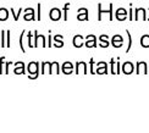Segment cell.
Returning a JSON list of instances; mask_svg holds the SVG:
<instances>
[{
    "mask_svg": "<svg viewBox=\"0 0 149 133\" xmlns=\"http://www.w3.org/2000/svg\"><path fill=\"white\" fill-rule=\"evenodd\" d=\"M10 34H11V32H10V31H6V47H8V48H10V47H11V42H10Z\"/></svg>",
    "mask_w": 149,
    "mask_h": 133,
    "instance_id": "29",
    "label": "cell"
},
{
    "mask_svg": "<svg viewBox=\"0 0 149 133\" xmlns=\"http://www.w3.org/2000/svg\"><path fill=\"white\" fill-rule=\"evenodd\" d=\"M89 65H91V73H95V71L93 70V65H94V60L93 59L89 60Z\"/></svg>",
    "mask_w": 149,
    "mask_h": 133,
    "instance_id": "33",
    "label": "cell"
},
{
    "mask_svg": "<svg viewBox=\"0 0 149 133\" xmlns=\"http://www.w3.org/2000/svg\"><path fill=\"white\" fill-rule=\"evenodd\" d=\"M23 34H24V31H22V33L20 34V48H21V52L22 53H26L24 47H23Z\"/></svg>",
    "mask_w": 149,
    "mask_h": 133,
    "instance_id": "27",
    "label": "cell"
},
{
    "mask_svg": "<svg viewBox=\"0 0 149 133\" xmlns=\"http://www.w3.org/2000/svg\"><path fill=\"white\" fill-rule=\"evenodd\" d=\"M81 68H83L84 70V73H87V65H86V62H83V61L77 62V64H76V71H74V72L78 73Z\"/></svg>",
    "mask_w": 149,
    "mask_h": 133,
    "instance_id": "20",
    "label": "cell"
},
{
    "mask_svg": "<svg viewBox=\"0 0 149 133\" xmlns=\"http://www.w3.org/2000/svg\"><path fill=\"white\" fill-rule=\"evenodd\" d=\"M33 33H34V48H37V47H38V40L42 39L44 36H39L37 31H33Z\"/></svg>",
    "mask_w": 149,
    "mask_h": 133,
    "instance_id": "24",
    "label": "cell"
},
{
    "mask_svg": "<svg viewBox=\"0 0 149 133\" xmlns=\"http://www.w3.org/2000/svg\"><path fill=\"white\" fill-rule=\"evenodd\" d=\"M49 17L52 21H59L61 18V10L59 8H53L49 11Z\"/></svg>",
    "mask_w": 149,
    "mask_h": 133,
    "instance_id": "3",
    "label": "cell"
},
{
    "mask_svg": "<svg viewBox=\"0 0 149 133\" xmlns=\"http://www.w3.org/2000/svg\"><path fill=\"white\" fill-rule=\"evenodd\" d=\"M53 70L55 73H60V67H59V64L56 61L52 62V66H50V71H49V73H53Z\"/></svg>",
    "mask_w": 149,
    "mask_h": 133,
    "instance_id": "21",
    "label": "cell"
},
{
    "mask_svg": "<svg viewBox=\"0 0 149 133\" xmlns=\"http://www.w3.org/2000/svg\"><path fill=\"white\" fill-rule=\"evenodd\" d=\"M111 44H113L114 48H120L123 44V38L120 34H115L113 38H111Z\"/></svg>",
    "mask_w": 149,
    "mask_h": 133,
    "instance_id": "7",
    "label": "cell"
},
{
    "mask_svg": "<svg viewBox=\"0 0 149 133\" xmlns=\"http://www.w3.org/2000/svg\"><path fill=\"white\" fill-rule=\"evenodd\" d=\"M38 66H39V62H37V61L29 62V65H28V72H29V73H34L33 79H37V77H38V75H39Z\"/></svg>",
    "mask_w": 149,
    "mask_h": 133,
    "instance_id": "4",
    "label": "cell"
},
{
    "mask_svg": "<svg viewBox=\"0 0 149 133\" xmlns=\"http://www.w3.org/2000/svg\"><path fill=\"white\" fill-rule=\"evenodd\" d=\"M28 45L31 48L34 47V44H32V33H31V32H28Z\"/></svg>",
    "mask_w": 149,
    "mask_h": 133,
    "instance_id": "30",
    "label": "cell"
},
{
    "mask_svg": "<svg viewBox=\"0 0 149 133\" xmlns=\"http://www.w3.org/2000/svg\"><path fill=\"white\" fill-rule=\"evenodd\" d=\"M99 40H100V47L102 48H107V47H109V37L107 36V34H103V36H100L99 37Z\"/></svg>",
    "mask_w": 149,
    "mask_h": 133,
    "instance_id": "17",
    "label": "cell"
},
{
    "mask_svg": "<svg viewBox=\"0 0 149 133\" xmlns=\"http://www.w3.org/2000/svg\"><path fill=\"white\" fill-rule=\"evenodd\" d=\"M133 70H134V67H133V64L131 61H127V62H125V64L122 65V72L126 73V75L132 73Z\"/></svg>",
    "mask_w": 149,
    "mask_h": 133,
    "instance_id": "10",
    "label": "cell"
},
{
    "mask_svg": "<svg viewBox=\"0 0 149 133\" xmlns=\"http://www.w3.org/2000/svg\"><path fill=\"white\" fill-rule=\"evenodd\" d=\"M69 8H70V3H66L64 5V21H67V12H69Z\"/></svg>",
    "mask_w": 149,
    "mask_h": 133,
    "instance_id": "26",
    "label": "cell"
},
{
    "mask_svg": "<svg viewBox=\"0 0 149 133\" xmlns=\"http://www.w3.org/2000/svg\"><path fill=\"white\" fill-rule=\"evenodd\" d=\"M103 14H109V20L113 21V4L109 5V10H103L102 9V4H98V20L102 21V16Z\"/></svg>",
    "mask_w": 149,
    "mask_h": 133,
    "instance_id": "1",
    "label": "cell"
},
{
    "mask_svg": "<svg viewBox=\"0 0 149 133\" xmlns=\"http://www.w3.org/2000/svg\"><path fill=\"white\" fill-rule=\"evenodd\" d=\"M11 64H14V62H6V70H5V73H6V75L9 73V66H10Z\"/></svg>",
    "mask_w": 149,
    "mask_h": 133,
    "instance_id": "36",
    "label": "cell"
},
{
    "mask_svg": "<svg viewBox=\"0 0 149 133\" xmlns=\"http://www.w3.org/2000/svg\"><path fill=\"white\" fill-rule=\"evenodd\" d=\"M64 37L61 36V34H58V36H55L54 37V45L56 47V48H61V47H64Z\"/></svg>",
    "mask_w": 149,
    "mask_h": 133,
    "instance_id": "14",
    "label": "cell"
},
{
    "mask_svg": "<svg viewBox=\"0 0 149 133\" xmlns=\"http://www.w3.org/2000/svg\"><path fill=\"white\" fill-rule=\"evenodd\" d=\"M52 39H53V38H52V33H50V31H49V37H48V40H49V42H48V47H49V48L53 45V44H52Z\"/></svg>",
    "mask_w": 149,
    "mask_h": 133,
    "instance_id": "34",
    "label": "cell"
},
{
    "mask_svg": "<svg viewBox=\"0 0 149 133\" xmlns=\"http://www.w3.org/2000/svg\"><path fill=\"white\" fill-rule=\"evenodd\" d=\"M5 38H6V31H1V38H0V45H1V48L4 49L6 47V40H5Z\"/></svg>",
    "mask_w": 149,
    "mask_h": 133,
    "instance_id": "22",
    "label": "cell"
},
{
    "mask_svg": "<svg viewBox=\"0 0 149 133\" xmlns=\"http://www.w3.org/2000/svg\"><path fill=\"white\" fill-rule=\"evenodd\" d=\"M110 65H111V73H116V64H115V59H111L110 61Z\"/></svg>",
    "mask_w": 149,
    "mask_h": 133,
    "instance_id": "28",
    "label": "cell"
},
{
    "mask_svg": "<svg viewBox=\"0 0 149 133\" xmlns=\"http://www.w3.org/2000/svg\"><path fill=\"white\" fill-rule=\"evenodd\" d=\"M86 47L87 48H95L97 47V37L94 34H89L86 37Z\"/></svg>",
    "mask_w": 149,
    "mask_h": 133,
    "instance_id": "5",
    "label": "cell"
},
{
    "mask_svg": "<svg viewBox=\"0 0 149 133\" xmlns=\"http://www.w3.org/2000/svg\"><path fill=\"white\" fill-rule=\"evenodd\" d=\"M77 20H78V21H87V20H88V10H87L86 8L78 9Z\"/></svg>",
    "mask_w": 149,
    "mask_h": 133,
    "instance_id": "8",
    "label": "cell"
},
{
    "mask_svg": "<svg viewBox=\"0 0 149 133\" xmlns=\"http://www.w3.org/2000/svg\"><path fill=\"white\" fill-rule=\"evenodd\" d=\"M40 8H42V5L40 4H38V6H37V9H38V16H37V21H40Z\"/></svg>",
    "mask_w": 149,
    "mask_h": 133,
    "instance_id": "32",
    "label": "cell"
},
{
    "mask_svg": "<svg viewBox=\"0 0 149 133\" xmlns=\"http://www.w3.org/2000/svg\"><path fill=\"white\" fill-rule=\"evenodd\" d=\"M97 73H108V68H107V62H98V68H97Z\"/></svg>",
    "mask_w": 149,
    "mask_h": 133,
    "instance_id": "15",
    "label": "cell"
},
{
    "mask_svg": "<svg viewBox=\"0 0 149 133\" xmlns=\"http://www.w3.org/2000/svg\"><path fill=\"white\" fill-rule=\"evenodd\" d=\"M15 73L16 75H24L26 73V71H24V64L22 61H18V62H15Z\"/></svg>",
    "mask_w": 149,
    "mask_h": 133,
    "instance_id": "12",
    "label": "cell"
},
{
    "mask_svg": "<svg viewBox=\"0 0 149 133\" xmlns=\"http://www.w3.org/2000/svg\"><path fill=\"white\" fill-rule=\"evenodd\" d=\"M9 18V11L5 8H0V21H6Z\"/></svg>",
    "mask_w": 149,
    "mask_h": 133,
    "instance_id": "18",
    "label": "cell"
},
{
    "mask_svg": "<svg viewBox=\"0 0 149 133\" xmlns=\"http://www.w3.org/2000/svg\"><path fill=\"white\" fill-rule=\"evenodd\" d=\"M4 60H5V58H4V56H1V58H0V75L3 73V64H4Z\"/></svg>",
    "mask_w": 149,
    "mask_h": 133,
    "instance_id": "31",
    "label": "cell"
},
{
    "mask_svg": "<svg viewBox=\"0 0 149 133\" xmlns=\"http://www.w3.org/2000/svg\"><path fill=\"white\" fill-rule=\"evenodd\" d=\"M139 16H142V20L143 21H147V9L144 8H137L134 9V20L138 21L139 20Z\"/></svg>",
    "mask_w": 149,
    "mask_h": 133,
    "instance_id": "2",
    "label": "cell"
},
{
    "mask_svg": "<svg viewBox=\"0 0 149 133\" xmlns=\"http://www.w3.org/2000/svg\"><path fill=\"white\" fill-rule=\"evenodd\" d=\"M72 70H73V65L71 64L70 61H66L63 64V72L66 73V75H70L72 73Z\"/></svg>",
    "mask_w": 149,
    "mask_h": 133,
    "instance_id": "13",
    "label": "cell"
},
{
    "mask_svg": "<svg viewBox=\"0 0 149 133\" xmlns=\"http://www.w3.org/2000/svg\"><path fill=\"white\" fill-rule=\"evenodd\" d=\"M24 20L26 21H34V20H37L36 18V16H34V10L32 9V8H27L26 10H24Z\"/></svg>",
    "mask_w": 149,
    "mask_h": 133,
    "instance_id": "9",
    "label": "cell"
},
{
    "mask_svg": "<svg viewBox=\"0 0 149 133\" xmlns=\"http://www.w3.org/2000/svg\"><path fill=\"white\" fill-rule=\"evenodd\" d=\"M116 73H120V61L117 59V62H116Z\"/></svg>",
    "mask_w": 149,
    "mask_h": 133,
    "instance_id": "35",
    "label": "cell"
},
{
    "mask_svg": "<svg viewBox=\"0 0 149 133\" xmlns=\"http://www.w3.org/2000/svg\"><path fill=\"white\" fill-rule=\"evenodd\" d=\"M141 45L143 48H149V34H144L141 38Z\"/></svg>",
    "mask_w": 149,
    "mask_h": 133,
    "instance_id": "19",
    "label": "cell"
},
{
    "mask_svg": "<svg viewBox=\"0 0 149 133\" xmlns=\"http://www.w3.org/2000/svg\"><path fill=\"white\" fill-rule=\"evenodd\" d=\"M148 10H149V9H148ZM147 21H149V17H148V20H147Z\"/></svg>",
    "mask_w": 149,
    "mask_h": 133,
    "instance_id": "37",
    "label": "cell"
},
{
    "mask_svg": "<svg viewBox=\"0 0 149 133\" xmlns=\"http://www.w3.org/2000/svg\"><path fill=\"white\" fill-rule=\"evenodd\" d=\"M10 11H11L12 16H14V20H15V21H18V18H20V15L22 14V11H24V10H23V9L21 8L20 10H18V12H14V9H11Z\"/></svg>",
    "mask_w": 149,
    "mask_h": 133,
    "instance_id": "23",
    "label": "cell"
},
{
    "mask_svg": "<svg viewBox=\"0 0 149 133\" xmlns=\"http://www.w3.org/2000/svg\"><path fill=\"white\" fill-rule=\"evenodd\" d=\"M83 40H84V38L81 36V34H78V36H74L73 37V40H72V43H73V45L76 47V48H81V47H83Z\"/></svg>",
    "mask_w": 149,
    "mask_h": 133,
    "instance_id": "11",
    "label": "cell"
},
{
    "mask_svg": "<svg viewBox=\"0 0 149 133\" xmlns=\"http://www.w3.org/2000/svg\"><path fill=\"white\" fill-rule=\"evenodd\" d=\"M115 16H116V18L119 21H125L126 18H127V11H126V9L119 8V9L115 11Z\"/></svg>",
    "mask_w": 149,
    "mask_h": 133,
    "instance_id": "6",
    "label": "cell"
},
{
    "mask_svg": "<svg viewBox=\"0 0 149 133\" xmlns=\"http://www.w3.org/2000/svg\"><path fill=\"white\" fill-rule=\"evenodd\" d=\"M147 62L144 61H139L137 62V73H141V72H143V73H147Z\"/></svg>",
    "mask_w": 149,
    "mask_h": 133,
    "instance_id": "16",
    "label": "cell"
},
{
    "mask_svg": "<svg viewBox=\"0 0 149 133\" xmlns=\"http://www.w3.org/2000/svg\"><path fill=\"white\" fill-rule=\"evenodd\" d=\"M126 33H127V37H128V47H127L126 53H128L130 50H131V45H132V37H131V33H130L128 29H126Z\"/></svg>",
    "mask_w": 149,
    "mask_h": 133,
    "instance_id": "25",
    "label": "cell"
}]
</instances>
